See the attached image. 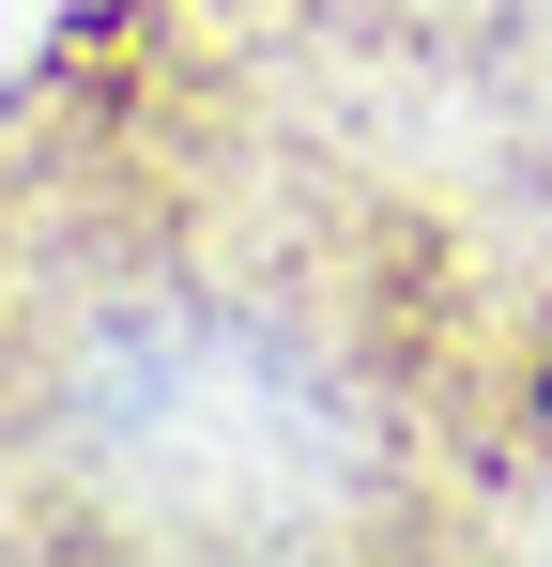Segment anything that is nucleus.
<instances>
[{"label": "nucleus", "mask_w": 552, "mask_h": 567, "mask_svg": "<svg viewBox=\"0 0 552 567\" xmlns=\"http://www.w3.org/2000/svg\"><path fill=\"white\" fill-rule=\"evenodd\" d=\"M552 491V277L139 0L0 93V553H491Z\"/></svg>", "instance_id": "1"}]
</instances>
